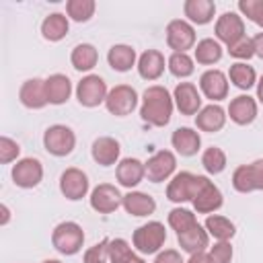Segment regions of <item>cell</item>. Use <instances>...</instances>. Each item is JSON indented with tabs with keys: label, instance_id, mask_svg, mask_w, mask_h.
<instances>
[{
	"label": "cell",
	"instance_id": "1",
	"mask_svg": "<svg viewBox=\"0 0 263 263\" xmlns=\"http://www.w3.org/2000/svg\"><path fill=\"white\" fill-rule=\"evenodd\" d=\"M173 109H175L173 95L164 86L152 84L142 92V103H140L142 121H146L154 127H164V125H168V121L173 117Z\"/></svg>",
	"mask_w": 263,
	"mask_h": 263
},
{
	"label": "cell",
	"instance_id": "2",
	"mask_svg": "<svg viewBox=\"0 0 263 263\" xmlns=\"http://www.w3.org/2000/svg\"><path fill=\"white\" fill-rule=\"evenodd\" d=\"M166 240V230L164 224L158 220H150L142 226H138L132 234V247L140 255H156L162 251Z\"/></svg>",
	"mask_w": 263,
	"mask_h": 263
},
{
	"label": "cell",
	"instance_id": "3",
	"mask_svg": "<svg viewBox=\"0 0 263 263\" xmlns=\"http://www.w3.org/2000/svg\"><path fill=\"white\" fill-rule=\"evenodd\" d=\"M208 177L203 175H193L189 171H181V173H175L166 185V199L173 201V203H187V201H193V197L197 195V191L201 189L203 181Z\"/></svg>",
	"mask_w": 263,
	"mask_h": 263
},
{
	"label": "cell",
	"instance_id": "4",
	"mask_svg": "<svg viewBox=\"0 0 263 263\" xmlns=\"http://www.w3.org/2000/svg\"><path fill=\"white\" fill-rule=\"evenodd\" d=\"M51 245L58 253L62 255H76L82 251L84 247V230L78 222H72V220H66V222H60L53 230H51Z\"/></svg>",
	"mask_w": 263,
	"mask_h": 263
},
{
	"label": "cell",
	"instance_id": "5",
	"mask_svg": "<svg viewBox=\"0 0 263 263\" xmlns=\"http://www.w3.org/2000/svg\"><path fill=\"white\" fill-rule=\"evenodd\" d=\"M43 148L51 156H68L76 148V134L64 123H53L43 132Z\"/></svg>",
	"mask_w": 263,
	"mask_h": 263
},
{
	"label": "cell",
	"instance_id": "6",
	"mask_svg": "<svg viewBox=\"0 0 263 263\" xmlns=\"http://www.w3.org/2000/svg\"><path fill=\"white\" fill-rule=\"evenodd\" d=\"M166 45L173 53H187L197 45L195 27L187 18H173L166 25Z\"/></svg>",
	"mask_w": 263,
	"mask_h": 263
},
{
	"label": "cell",
	"instance_id": "7",
	"mask_svg": "<svg viewBox=\"0 0 263 263\" xmlns=\"http://www.w3.org/2000/svg\"><path fill=\"white\" fill-rule=\"evenodd\" d=\"M107 95H109L107 82L99 74H86L76 84V99L86 109H92V107L103 105L107 101Z\"/></svg>",
	"mask_w": 263,
	"mask_h": 263
},
{
	"label": "cell",
	"instance_id": "8",
	"mask_svg": "<svg viewBox=\"0 0 263 263\" xmlns=\"http://www.w3.org/2000/svg\"><path fill=\"white\" fill-rule=\"evenodd\" d=\"M232 187L238 193L263 191V158L236 166L232 173Z\"/></svg>",
	"mask_w": 263,
	"mask_h": 263
},
{
	"label": "cell",
	"instance_id": "9",
	"mask_svg": "<svg viewBox=\"0 0 263 263\" xmlns=\"http://www.w3.org/2000/svg\"><path fill=\"white\" fill-rule=\"evenodd\" d=\"M138 92L134 86L129 84H117L113 88H109V95H107V101H105V107L111 115L115 117H125L129 113H134V109L138 107Z\"/></svg>",
	"mask_w": 263,
	"mask_h": 263
},
{
	"label": "cell",
	"instance_id": "10",
	"mask_svg": "<svg viewBox=\"0 0 263 263\" xmlns=\"http://www.w3.org/2000/svg\"><path fill=\"white\" fill-rule=\"evenodd\" d=\"M146 179L152 183H164L171 181L177 168V156L173 150H158L154 152L146 162Z\"/></svg>",
	"mask_w": 263,
	"mask_h": 263
},
{
	"label": "cell",
	"instance_id": "11",
	"mask_svg": "<svg viewBox=\"0 0 263 263\" xmlns=\"http://www.w3.org/2000/svg\"><path fill=\"white\" fill-rule=\"evenodd\" d=\"M10 177L16 187L33 189L43 181V164L39 158H33V156L21 158V160H16V164H12Z\"/></svg>",
	"mask_w": 263,
	"mask_h": 263
},
{
	"label": "cell",
	"instance_id": "12",
	"mask_svg": "<svg viewBox=\"0 0 263 263\" xmlns=\"http://www.w3.org/2000/svg\"><path fill=\"white\" fill-rule=\"evenodd\" d=\"M88 175L82 168L70 166L60 175V191L66 199L70 201H80L82 197H86L88 193Z\"/></svg>",
	"mask_w": 263,
	"mask_h": 263
},
{
	"label": "cell",
	"instance_id": "13",
	"mask_svg": "<svg viewBox=\"0 0 263 263\" xmlns=\"http://www.w3.org/2000/svg\"><path fill=\"white\" fill-rule=\"evenodd\" d=\"M214 33H216V39L228 47L247 35L245 33V21L238 12H232V10L224 12L218 16V21L214 25Z\"/></svg>",
	"mask_w": 263,
	"mask_h": 263
},
{
	"label": "cell",
	"instance_id": "14",
	"mask_svg": "<svg viewBox=\"0 0 263 263\" xmlns=\"http://www.w3.org/2000/svg\"><path fill=\"white\" fill-rule=\"evenodd\" d=\"M88 203L95 212L99 214H113L117 208L123 205V195L119 193V189L111 183H101L90 191Z\"/></svg>",
	"mask_w": 263,
	"mask_h": 263
},
{
	"label": "cell",
	"instance_id": "15",
	"mask_svg": "<svg viewBox=\"0 0 263 263\" xmlns=\"http://www.w3.org/2000/svg\"><path fill=\"white\" fill-rule=\"evenodd\" d=\"M199 92L212 103L224 101L228 97V76L218 68L205 70L199 76Z\"/></svg>",
	"mask_w": 263,
	"mask_h": 263
},
{
	"label": "cell",
	"instance_id": "16",
	"mask_svg": "<svg viewBox=\"0 0 263 263\" xmlns=\"http://www.w3.org/2000/svg\"><path fill=\"white\" fill-rule=\"evenodd\" d=\"M173 101L181 115H197L201 111V92L193 82H179L173 90Z\"/></svg>",
	"mask_w": 263,
	"mask_h": 263
},
{
	"label": "cell",
	"instance_id": "17",
	"mask_svg": "<svg viewBox=\"0 0 263 263\" xmlns=\"http://www.w3.org/2000/svg\"><path fill=\"white\" fill-rule=\"evenodd\" d=\"M222 203H224V195H222L220 187L214 181H210V179L203 181L201 189L197 191V195L191 201V205H193V210L197 214H208V216L216 214L222 208Z\"/></svg>",
	"mask_w": 263,
	"mask_h": 263
},
{
	"label": "cell",
	"instance_id": "18",
	"mask_svg": "<svg viewBox=\"0 0 263 263\" xmlns=\"http://www.w3.org/2000/svg\"><path fill=\"white\" fill-rule=\"evenodd\" d=\"M18 101L23 107L27 109H43L45 105H49L47 101V88H45V80L43 78H29L21 84L18 88Z\"/></svg>",
	"mask_w": 263,
	"mask_h": 263
},
{
	"label": "cell",
	"instance_id": "19",
	"mask_svg": "<svg viewBox=\"0 0 263 263\" xmlns=\"http://www.w3.org/2000/svg\"><path fill=\"white\" fill-rule=\"evenodd\" d=\"M144 177H146V166L138 158H132V156L121 158L117 162V166H115V179H117V183L121 187L129 189V191L134 187H138L144 181Z\"/></svg>",
	"mask_w": 263,
	"mask_h": 263
},
{
	"label": "cell",
	"instance_id": "20",
	"mask_svg": "<svg viewBox=\"0 0 263 263\" xmlns=\"http://www.w3.org/2000/svg\"><path fill=\"white\" fill-rule=\"evenodd\" d=\"M257 101L251 95H238L230 101L226 115L230 117V121H234L236 125H251L257 119Z\"/></svg>",
	"mask_w": 263,
	"mask_h": 263
},
{
	"label": "cell",
	"instance_id": "21",
	"mask_svg": "<svg viewBox=\"0 0 263 263\" xmlns=\"http://www.w3.org/2000/svg\"><path fill=\"white\" fill-rule=\"evenodd\" d=\"M177 242L181 247L183 253H189V255H197V253H205L208 245H210V234L208 230L197 222L193 224L191 228L183 230L177 234Z\"/></svg>",
	"mask_w": 263,
	"mask_h": 263
},
{
	"label": "cell",
	"instance_id": "22",
	"mask_svg": "<svg viewBox=\"0 0 263 263\" xmlns=\"http://www.w3.org/2000/svg\"><path fill=\"white\" fill-rule=\"evenodd\" d=\"M136 68H138L140 78L152 82V80H158V78L164 74L166 60H164L162 51H158V49H146L144 53H140Z\"/></svg>",
	"mask_w": 263,
	"mask_h": 263
},
{
	"label": "cell",
	"instance_id": "23",
	"mask_svg": "<svg viewBox=\"0 0 263 263\" xmlns=\"http://www.w3.org/2000/svg\"><path fill=\"white\" fill-rule=\"evenodd\" d=\"M226 119H228L226 111L218 103H210L201 107V111L195 115V127L205 134H216L226 125Z\"/></svg>",
	"mask_w": 263,
	"mask_h": 263
},
{
	"label": "cell",
	"instance_id": "24",
	"mask_svg": "<svg viewBox=\"0 0 263 263\" xmlns=\"http://www.w3.org/2000/svg\"><path fill=\"white\" fill-rule=\"evenodd\" d=\"M171 146L179 156H195L201 148V136L193 127H177L171 136Z\"/></svg>",
	"mask_w": 263,
	"mask_h": 263
},
{
	"label": "cell",
	"instance_id": "25",
	"mask_svg": "<svg viewBox=\"0 0 263 263\" xmlns=\"http://www.w3.org/2000/svg\"><path fill=\"white\" fill-rule=\"evenodd\" d=\"M90 154H92V160L101 166H113L119 162V154H121V146L115 138L111 136H101L92 142V148H90Z\"/></svg>",
	"mask_w": 263,
	"mask_h": 263
},
{
	"label": "cell",
	"instance_id": "26",
	"mask_svg": "<svg viewBox=\"0 0 263 263\" xmlns=\"http://www.w3.org/2000/svg\"><path fill=\"white\" fill-rule=\"evenodd\" d=\"M121 208L134 218H146V216L156 212V201H154L152 195L132 189V191H127L123 195V205Z\"/></svg>",
	"mask_w": 263,
	"mask_h": 263
},
{
	"label": "cell",
	"instance_id": "27",
	"mask_svg": "<svg viewBox=\"0 0 263 263\" xmlns=\"http://www.w3.org/2000/svg\"><path fill=\"white\" fill-rule=\"evenodd\" d=\"M107 62H109V66L115 72H129L138 64V55H136V49L132 45L117 43V45H111L109 47Z\"/></svg>",
	"mask_w": 263,
	"mask_h": 263
},
{
	"label": "cell",
	"instance_id": "28",
	"mask_svg": "<svg viewBox=\"0 0 263 263\" xmlns=\"http://www.w3.org/2000/svg\"><path fill=\"white\" fill-rule=\"evenodd\" d=\"M183 14L191 25H208L216 14V4L212 0H185Z\"/></svg>",
	"mask_w": 263,
	"mask_h": 263
},
{
	"label": "cell",
	"instance_id": "29",
	"mask_svg": "<svg viewBox=\"0 0 263 263\" xmlns=\"http://www.w3.org/2000/svg\"><path fill=\"white\" fill-rule=\"evenodd\" d=\"M68 31H70V18L64 12H51L41 23V35L51 43L62 41L68 35Z\"/></svg>",
	"mask_w": 263,
	"mask_h": 263
},
{
	"label": "cell",
	"instance_id": "30",
	"mask_svg": "<svg viewBox=\"0 0 263 263\" xmlns=\"http://www.w3.org/2000/svg\"><path fill=\"white\" fill-rule=\"evenodd\" d=\"M222 55H224V47L214 37H205L197 41V45L193 47V60L201 66H214L222 60Z\"/></svg>",
	"mask_w": 263,
	"mask_h": 263
},
{
	"label": "cell",
	"instance_id": "31",
	"mask_svg": "<svg viewBox=\"0 0 263 263\" xmlns=\"http://www.w3.org/2000/svg\"><path fill=\"white\" fill-rule=\"evenodd\" d=\"M49 105H64L72 95V80L66 74H51L45 78Z\"/></svg>",
	"mask_w": 263,
	"mask_h": 263
},
{
	"label": "cell",
	"instance_id": "32",
	"mask_svg": "<svg viewBox=\"0 0 263 263\" xmlns=\"http://www.w3.org/2000/svg\"><path fill=\"white\" fill-rule=\"evenodd\" d=\"M72 68L78 72H90L99 62V51L92 43H78L70 53Z\"/></svg>",
	"mask_w": 263,
	"mask_h": 263
},
{
	"label": "cell",
	"instance_id": "33",
	"mask_svg": "<svg viewBox=\"0 0 263 263\" xmlns=\"http://www.w3.org/2000/svg\"><path fill=\"white\" fill-rule=\"evenodd\" d=\"M203 228L208 230V234L216 240H230L236 234V226L230 218L220 216V214H210L203 222Z\"/></svg>",
	"mask_w": 263,
	"mask_h": 263
},
{
	"label": "cell",
	"instance_id": "34",
	"mask_svg": "<svg viewBox=\"0 0 263 263\" xmlns=\"http://www.w3.org/2000/svg\"><path fill=\"white\" fill-rule=\"evenodd\" d=\"M228 80L240 88V90H249L257 84V72L253 66H249L247 62H234L228 68Z\"/></svg>",
	"mask_w": 263,
	"mask_h": 263
},
{
	"label": "cell",
	"instance_id": "35",
	"mask_svg": "<svg viewBox=\"0 0 263 263\" xmlns=\"http://www.w3.org/2000/svg\"><path fill=\"white\" fill-rule=\"evenodd\" d=\"M228 164V158H226V152L220 148V146H210L201 152V166L208 175H220L224 173Z\"/></svg>",
	"mask_w": 263,
	"mask_h": 263
},
{
	"label": "cell",
	"instance_id": "36",
	"mask_svg": "<svg viewBox=\"0 0 263 263\" xmlns=\"http://www.w3.org/2000/svg\"><path fill=\"white\" fill-rule=\"evenodd\" d=\"M97 2L95 0H68L66 2V14L74 23H88L95 16Z\"/></svg>",
	"mask_w": 263,
	"mask_h": 263
},
{
	"label": "cell",
	"instance_id": "37",
	"mask_svg": "<svg viewBox=\"0 0 263 263\" xmlns=\"http://www.w3.org/2000/svg\"><path fill=\"white\" fill-rule=\"evenodd\" d=\"M166 68L175 78H189L195 72V60L189 53H171Z\"/></svg>",
	"mask_w": 263,
	"mask_h": 263
},
{
	"label": "cell",
	"instance_id": "38",
	"mask_svg": "<svg viewBox=\"0 0 263 263\" xmlns=\"http://www.w3.org/2000/svg\"><path fill=\"white\" fill-rule=\"evenodd\" d=\"M107 257H109V263H129L136 257V253L125 238H109Z\"/></svg>",
	"mask_w": 263,
	"mask_h": 263
},
{
	"label": "cell",
	"instance_id": "39",
	"mask_svg": "<svg viewBox=\"0 0 263 263\" xmlns=\"http://www.w3.org/2000/svg\"><path fill=\"white\" fill-rule=\"evenodd\" d=\"M166 222H168V226L179 234V232H183V230H187V228H191L193 224H197V216L191 212V210H187V208H173L171 212H168V218H166Z\"/></svg>",
	"mask_w": 263,
	"mask_h": 263
},
{
	"label": "cell",
	"instance_id": "40",
	"mask_svg": "<svg viewBox=\"0 0 263 263\" xmlns=\"http://www.w3.org/2000/svg\"><path fill=\"white\" fill-rule=\"evenodd\" d=\"M238 10L263 31V0H238Z\"/></svg>",
	"mask_w": 263,
	"mask_h": 263
},
{
	"label": "cell",
	"instance_id": "41",
	"mask_svg": "<svg viewBox=\"0 0 263 263\" xmlns=\"http://www.w3.org/2000/svg\"><path fill=\"white\" fill-rule=\"evenodd\" d=\"M226 51L234 58V60H238V62H247V60H251L253 55H255V45H253V37H242V39H238L236 43H232V45H228L226 47Z\"/></svg>",
	"mask_w": 263,
	"mask_h": 263
},
{
	"label": "cell",
	"instance_id": "42",
	"mask_svg": "<svg viewBox=\"0 0 263 263\" xmlns=\"http://www.w3.org/2000/svg\"><path fill=\"white\" fill-rule=\"evenodd\" d=\"M21 146L16 140L8 138V136H2L0 138V162L2 164H10L14 160H21Z\"/></svg>",
	"mask_w": 263,
	"mask_h": 263
},
{
	"label": "cell",
	"instance_id": "43",
	"mask_svg": "<svg viewBox=\"0 0 263 263\" xmlns=\"http://www.w3.org/2000/svg\"><path fill=\"white\" fill-rule=\"evenodd\" d=\"M212 263H230L232 261V255H234V249L230 245V240H216L210 251H208Z\"/></svg>",
	"mask_w": 263,
	"mask_h": 263
},
{
	"label": "cell",
	"instance_id": "44",
	"mask_svg": "<svg viewBox=\"0 0 263 263\" xmlns=\"http://www.w3.org/2000/svg\"><path fill=\"white\" fill-rule=\"evenodd\" d=\"M107 247H109V238H103L101 242H97V245L88 247V249L84 251L82 261H84V263H109Z\"/></svg>",
	"mask_w": 263,
	"mask_h": 263
},
{
	"label": "cell",
	"instance_id": "45",
	"mask_svg": "<svg viewBox=\"0 0 263 263\" xmlns=\"http://www.w3.org/2000/svg\"><path fill=\"white\" fill-rule=\"evenodd\" d=\"M152 263H185L181 259V253L177 249H162L160 253H156Z\"/></svg>",
	"mask_w": 263,
	"mask_h": 263
},
{
	"label": "cell",
	"instance_id": "46",
	"mask_svg": "<svg viewBox=\"0 0 263 263\" xmlns=\"http://www.w3.org/2000/svg\"><path fill=\"white\" fill-rule=\"evenodd\" d=\"M253 45H255V55L263 60V31L253 37Z\"/></svg>",
	"mask_w": 263,
	"mask_h": 263
},
{
	"label": "cell",
	"instance_id": "47",
	"mask_svg": "<svg viewBox=\"0 0 263 263\" xmlns=\"http://www.w3.org/2000/svg\"><path fill=\"white\" fill-rule=\"evenodd\" d=\"M185 263H212L208 253H197V255H189V259Z\"/></svg>",
	"mask_w": 263,
	"mask_h": 263
},
{
	"label": "cell",
	"instance_id": "48",
	"mask_svg": "<svg viewBox=\"0 0 263 263\" xmlns=\"http://www.w3.org/2000/svg\"><path fill=\"white\" fill-rule=\"evenodd\" d=\"M0 214H2V216H0V224H2V226H6V224H8V220H10V210H8V205H6V203H2V205H0Z\"/></svg>",
	"mask_w": 263,
	"mask_h": 263
},
{
	"label": "cell",
	"instance_id": "49",
	"mask_svg": "<svg viewBox=\"0 0 263 263\" xmlns=\"http://www.w3.org/2000/svg\"><path fill=\"white\" fill-rule=\"evenodd\" d=\"M257 101L263 105V76L257 80Z\"/></svg>",
	"mask_w": 263,
	"mask_h": 263
},
{
	"label": "cell",
	"instance_id": "50",
	"mask_svg": "<svg viewBox=\"0 0 263 263\" xmlns=\"http://www.w3.org/2000/svg\"><path fill=\"white\" fill-rule=\"evenodd\" d=\"M129 263H146V261H144V259H142L140 255H136V257H134V259H132Z\"/></svg>",
	"mask_w": 263,
	"mask_h": 263
},
{
	"label": "cell",
	"instance_id": "51",
	"mask_svg": "<svg viewBox=\"0 0 263 263\" xmlns=\"http://www.w3.org/2000/svg\"><path fill=\"white\" fill-rule=\"evenodd\" d=\"M41 263H62V261L60 259H43Z\"/></svg>",
	"mask_w": 263,
	"mask_h": 263
}]
</instances>
